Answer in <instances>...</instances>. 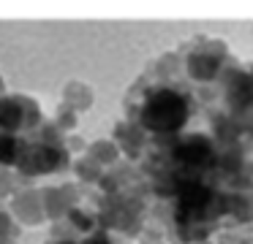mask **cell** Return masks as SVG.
<instances>
[{
  "label": "cell",
  "mask_w": 253,
  "mask_h": 244,
  "mask_svg": "<svg viewBox=\"0 0 253 244\" xmlns=\"http://www.w3.org/2000/svg\"><path fill=\"white\" fill-rule=\"evenodd\" d=\"M144 119H147V125L155 130H174V128H180V122L185 119V103H182V98H177L174 92H164V95H158L147 106Z\"/></svg>",
  "instance_id": "1"
}]
</instances>
